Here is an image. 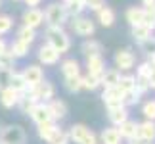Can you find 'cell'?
I'll return each instance as SVG.
<instances>
[{
	"label": "cell",
	"mask_w": 155,
	"mask_h": 144,
	"mask_svg": "<svg viewBox=\"0 0 155 144\" xmlns=\"http://www.w3.org/2000/svg\"><path fill=\"white\" fill-rule=\"evenodd\" d=\"M142 48H144V52L150 56V54H155V37H151L150 40H146L144 44H140Z\"/></svg>",
	"instance_id": "obj_44"
},
{
	"label": "cell",
	"mask_w": 155,
	"mask_h": 144,
	"mask_svg": "<svg viewBox=\"0 0 155 144\" xmlns=\"http://www.w3.org/2000/svg\"><path fill=\"white\" fill-rule=\"evenodd\" d=\"M105 60L104 56H86V73L100 77L105 71Z\"/></svg>",
	"instance_id": "obj_16"
},
{
	"label": "cell",
	"mask_w": 155,
	"mask_h": 144,
	"mask_svg": "<svg viewBox=\"0 0 155 144\" xmlns=\"http://www.w3.org/2000/svg\"><path fill=\"white\" fill-rule=\"evenodd\" d=\"M59 131V125L56 121H50V123H42V125H37V136L40 140L44 142H50L54 139V135H56Z\"/></svg>",
	"instance_id": "obj_21"
},
{
	"label": "cell",
	"mask_w": 155,
	"mask_h": 144,
	"mask_svg": "<svg viewBox=\"0 0 155 144\" xmlns=\"http://www.w3.org/2000/svg\"><path fill=\"white\" fill-rule=\"evenodd\" d=\"M71 31H73L77 37L90 39L92 35L96 33V23L86 15H79V17H73V19H71Z\"/></svg>",
	"instance_id": "obj_6"
},
{
	"label": "cell",
	"mask_w": 155,
	"mask_h": 144,
	"mask_svg": "<svg viewBox=\"0 0 155 144\" xmlns=\"http://www.w3.org/2000/svg\"><path fill=\"white\" fill-rule=\"evenodd\" d=\"M150 73H151V65L147 62H142L136 67V77H140V79H150Z\"/></svg>",
	"instance_id": "obj_42"
},
{
	"label": "cell",
	"mask_w": 155,
	"mask_h": 144,
	"mask_svg": "<svg viewBox=\"0 0 155 144\" xmlns=\"http://www.w3.org/2000/svg\"><path fill=\"white\" fill-rule=\"evenodd\" d=\"M29 92H31V96L37 102H50L52 98H56V87H54L50 81H46V79L42 83H38L37 87L29 88Z\"/></svg>",
	"instance_id": "obj_8"
},
{
	"label": "cell",
	"mask_w": 155,
	"mask_h": 144,
	"mask_svg": "<svg viewBox=\"0 0 155 144\" xmlns=\"http://www.w3.org/2000/svg\"><path fill=\"white\" fill-rule=\"evenodd\" d=\"M117 88L123 94L134 91V88H136V77L132 73H121V79H119V83H117Z\"/></svg>",
	"instance_id": "obj_30"
},
{
	"label": "cell",
	"mask_w": 155,
	"mask_h": 144,
	"mask_svg": "<svg viewBox=\"0 0 155 144\" xmlns=\"http://www.w3.org/2000/svg\"><path fill=\"white\" fill-rule=\"evenodd\" d=\"M10 77H12V71H8V69H0V91H4V88H10Z\"/></svg>",
	"instance_id": "obj_43"
},
{
	"label": "cell",
	"mask_w": 155,
	"mask_h": 144,
	"mask_svg": "<svg viewBox=\"0 0 155 144\" xmlns=\"http://www.w3.org/2000/svg\"><path fill=\"white\" fill-rule=\"evenodd\" d=\"M140 100H142V94H140V92L134 88V91H130V92H127V94H124V100H123V104L127 106V108H132V106H136V104H138Z\"/></svg>",
	"instance_id": "obj_37"
},
{
	"label": "cell",
	"mask_w": 155,
	"mask_h": 144,
	"mask_svg": "<svg viewBox=\"0 0 155 144\" xmlns=\"http://www.w3.org/2000/svg\"><path fill=\"white\" fill-rule=\"evenodd\" d=\"M128 117H130V113H128V108L124 104L107 108V119H109V123L113 125V127H119V125L124 123Z\"/></svg>",
	"instance_id": "obj_13"
},
{
	"label": "cell",
	"mask_w": 155,
	"mask_h": 144,
	"mask_svg": "<svg viewBox=\"0 0 155 144\" xmlns=\"http://www.w3.org/2000/svg\"><path fill=\"white\" fill-rule=\"evenodd\" d=\"M147 83H150V88H151V91H155V69H151V73H150V79H147Z\"/></svg>",
	"instance_id": "obj_46"
},
{
	"label": "cell",
	"mask_w": 155,
	"mask_h": 144,
	"mask_svg": "<svg viewBox=\"0 0 155 144\" xmlns=\"http://www.w3.org/2000/svg\"><path fill=\"white\" fill-rule=\"evenodd\" d=\"M138 139L144 142H155V121H142L138 123Z\"/></svg>",
	"instance_id": "obj_22"
},
{
	"label": "cell",
	"mask_w": 155,
	"mask_h": 144,
	"mask_svg": "<svg viewBox=\"0 0 155 144\" xmlns=\"http://www.w3.org/2000/svg\"><path fill=\"white\" fill-rule=\"evenodd\" d=\"M63 88H65L69 94L81 92V91H82V87H81V75H79V77H65V79H63Z\"/></svg>",
	"instance_id": "obj_34"
},
{
	"label": "cell",
	"mask_w": 155,
	"mask_h": 144,
	"mask_svg": "<svg viewBox=\"0 0 155 144\" xmlns=\"http://www.w3.org/2000/svg\"><path fill=\"white\" fill-rule=\"evenodd\" d=\"M15 39L21 40V43H27V44H33L35 39H37V29H31L27 25H21L15 33Z\"/></svg>",
	"instance_id": "obj_31"
},
{
	"label": "cell",
	"mask_w": 155,
	"mask_h": 144,
	"mask_svg": "<svg viewBox=\"0 0 155 144\" xmlns=\"http://www.w3.org/2000/svg\"><path fill=\"white\" fill-rule=\"evenodd\" d=\"M81 52L84 54V56H102V52H104V44L100 43V40L96 39H84L82 40V44H81Z\"/></svg>",
	"instance_id": "obj_20"
},
{
	"label": "cell",
	"mask_w": 155,
	"mask_h": 144,
	"mask_svg": "<svg viewBox=\"0 0 155 144\" xmlns=\"http://www.w3.org/2000/svg\"><path fill=\"white\" fill-rule=\"evenodd\" d=\"M124 19L128 21L130 27H136V25H142V19H144V8L140 6H130L124 12Z\"/></svg>",
	"instance_id": "obj_26"
},
{
	"label": "cell",
	"mask_w": 155,
	"mask_h": 144,
	"mask_svg": "<svg viewBox=\"0 0 155 144\" xmlns=\"http://www.w3.org/2000/svg\"><path fill=\"white\" fill-rule=\"evenodd\" d=\"M71 2H77V0H61V4H71Z\"/></svg>",
	"instance_id": "obj_49"
},
{
	"label": "cell",
	"mask_w": 155,
	"mask_h": 144,
	"mask_svg": "<svg viewBox=\"0 0 155 144\" xmlns=\"http://www.w3.org/2000/svg\"><path fill=\"white\" fill-rule=\"evenodd\" d=\"M6 48H8V43H6V40H4L2 37H0V52H4Z\"/></svg>",
	"instance_id": "obj_48"
},
{
	"label": "cell",
	"mask_w": 155,
	"mask_h": 144,
	"mask_svg": "<svg viewBox=\"0 0 155 144\" xmlns=\"http://www.w3.org/2000/svg\"><path fill=\"white\" fill-rule=\"evenodd\" d=\"M119 133H121V139L123 140H134V139H138V121H134V119H127L124 123L119 125Z\"/></svg>",
	"instance_id": "obj_15"
},
{
	"label": "cell",
	"mask_w": 155,
	"mask_h": 144,
	"mask_svg": "<svg viewBox=\"0 0 155 144\" xmlns=\"http://www.w3.org/2000/svg\"><path fill=\"white\" fill-rule=\"evenodd\" d=\"M121 133H119L117 127H113V125H109V127L102 129V133H100L98 136V142L100 144H121Z\"/></svg>",
	"instance_id": "obj_19"
},
{
	"label": "cell",
	"mask_w": 155,
	"mask_h": 144,
	"mask_svg": "<svg viewBox=\"0 0 155 144\" xmlns=\"http://www.w3.org/2000/svg\"><path fill=\"white\" fill-rule=\"evenodd\" d=\"M142 113L147 121H155V100H147L142 106Z\"/></svg>",
	"instance_id": "obj_38"
},
{
	"label": "cell",
	"mask_w": 155,
	"mask_h": 144,
	"mask_svg": "<svg viewBox=\"0 0 155 144\" xmlns=\"http://www.w3.org/2000/svg\"><path fill=\"white\" fill-rule=\"evenodd\" d=\"M142 25L147 27L150 31H155V12L153 10H144V19H142Z\"/></svg>",
	"instance_id": "obj_39"
},
{
	"label": "cell",
	"mask_w": 155,
	"mask_h": 144,
	"mask_svg": "<svg viewBox=\"0 0 155 144\" xmlns=\"http://www.w3.org/2000/svg\"><path fill=\"white\" fill-rule=\"evenodd\" d=\"M130 37L136 40V44H144L146 40H150L153 37V31H150L144 25H136V27H130Z\"/></svg>",
	"instance_id": "obj_28"
},
{
	"label": "cell",
	"mask_w": 155,
	"mask_h": 144,
	"mask_svg": "<svg viewBox=\"0 0 155 144\" xmlns=\"http://www.w3.org/2000/svg\"><path fill=\"white\" fill-rule=\"evenodd\" d=\"M48 144H69V135H67V131L59 127V131L54 135V139H52Z\"/></svg>",
	"instance_id": "obj_41"
},
{
	"label": "cell",
	"mask_w": 155,
	"mask_h": 144,
	"mask_svg": "<svg viewBox=\"0 0 155 144\" xmlns=\"http://www.w3.org/2000/svg\"><path fill=\"white\" fill-rule=\"evenodd\" d=\"M0 6H2V0H0Z\"/></svg>",
	"instance_id": "obj_50"
},
{
	"label": "cell",
	"mask_w": 155,
	"mask_h": 144,
	"mask_svg": "<svg viewBox=\"0 0 155 144\" xmlns=\"http://www.w3.org/2000/svg\"><path fill=\"white\" fill-rule=\"evenodd\" d=\"M113 63H115V69H119L121 73H130L136 67V52L130 46L121 48L113 56Z\"/></svg>",
	"instance_id": "obj_3"
},
{
	"label": "cell",
	"mask_w": 155,
	"mask_h": 144,
	"mask_svg": "<svg viewBox=\"0 0 155 144\" xmlns=\"http://www.w3.org/2000/svg\"><path fill=\"white\" fill-rule=\"evenodd\" d=\"M15 62L17 60L12 56V52L6 48L4 52H0V69H8V71H14L15 69Z\"/></svg>",
	"instance_id": "obj_33"
},
{
	"label": "cell",
	"mask_w": 155,
	"mask_h": 144,
	"mask_svg": "<svg viewBox=\"0 0 155 144\" xmlns=\"http://www.w3.org/2000/svg\"><path fill=\"white\" fill-rule=\"evenodd\" d=\"M44 39H46V44H50L54 50H58L59 54L69 52L71 46H73L69 33L63 29V25H46Z\"/></svg>",
	"instance_id": "obj_1"
},
{
	"label": "cell",
	"mask_w": 155,
	"mask_h": 144,
	"mask_svg": "<svg viewBox=\"0 0 155 144\" xmlns=\"http://www.w3.org/2000/svg\"><path fill=\"white\" fill-rule=\"evenodd\" d=\"M17 100H19V94L12 88H4L0 91V106L6 108V110H14L17 106Z\"/></svg>",
	"instance_id": "obj_25"
},
{
	"label": "cell",
	"mask_w": 155,
	"mask_h": 144,
	"mask_svg": "<svg viewBox=\"0 0 155 144\" xmlns=\"http://www.w3.org/2000/svg\"><path fill=\"white\" fill-rule=\"evenodd\" d=\"M119 79H121V71L115 67H105V71L100 75V87H104V88L117 87Z\"/></svg>",
	"instance_id": "obj_18"
},
{
	"label": "cell",
	"mask_w": 155,
	"mask_h": 144,
	"mask_svg": "<svg viewBox=\"0 0 155 144\" xmlns=\"http://www.w3.org/2000/svg\"><path fill=\"white\" fill-rule=\"evenodd\" d=\"M59 58L61 54L58 50H54L50 44H40L38 50H37V60H38V65H46V67H52V65H58L59 63Z\"/></svg>",
	"instance_id": "obj_7"
},
{
	"label": "cell",
	"mask_w": 155,
	"mask_h": 144,
	"mask_svg": "<svg viewBox=\"0 0 155 144\" xmlns=\"http://www.w3.org/2000/svg\"><path fill=\"white\" fill-rule=\"evenodd\" d=\"M35 104H37V100H35L33 98V96H31V92H23V94H19V100H17V110H19L21 113H23V115H29V111H31L33 110V106Z\"/></svg>",
	"instance_id": "obj_29"
},
{
	"label": "cell",
	"mask_w": 155,
	"mask_h": 144,
	"mask_svg": "<svg viewBox=\"0 0 155 144\" xmlns=\"http://www.w3.org/2000/svg\"><path fill=\"white\" fill-rule=\"evenodd\" d=\"M69 21L67 12H65V4L61 2H52L46 6L44 10V23L46 25H65Z\"/></svg>",
	"instance_id": "obj_4"
},
{
	"label": "cell",
	"mask_w": 155,
	"mask_h": 144,
	"mask_svg": "<svg viewBox=\"0 0 155 144\" xmlns=\"http://www.w3.org/2000/svg\"><path fill=\"white\" fill-rule=\"evenodd\" d=\"M29 117H31V121L35 125H42V123H50L52 121V115L48 111L46 102H37V104L33 106V110L29 111Z\"/></svg>",
	"instance_id": "obj_12"
},
{
	"label": "cell",
	"mask_w": 155,
	"mask_h": 144,
	"mask_svg": "<svg viewBox=\"0 0 155 144\" xmlns=\"http://www.w3.org/2000/svg\"><path fill=\"white\" fill-rule=\"evenodd\" d=\"M40 2H42V0H25V4L29 6V8H38Z\"/></svg>",
	"instance_id": "obj_47"
},
{
	"label": "cell",
	"mask_w": 155,
	"mask_h": 144,
	"mask_svg": "<svg viewBox=\"0 0 155 144\" xmlns=\"http://www.w3.org/2000/svg\"><path fill=\"white\" fill-rule=\"evenodd\" d=\"M124 100V94L119 91L117 87H111V88H104L102 92V102L105 104V108H111V106H119L123 104Z\"/></svg>",
	"instance_id": "obj_14"
},
{
	"label": "cell",
	"mask_w": 155,
	"mask_h": 144,
	"mask_svg": "<svg viewBox=\"0 0 155 144\" xmlns=\"http://www.w3.org/2000/svg\"><path fill=\"white\" fill-rule=\"evenodd\" d=\"M46 106H48V111L52 115V121H56V123L65 119L69 113V108L65 104V100H61V98H52L50 102H46Z\"/></svg>",
	"instance_id": "obj_11"
},
{
	"label": "cell",
	"mask_w": 155,
	"mask_h": 144,
	"mask_svg": "<svg viewBox=\"0 0 155 144\" xmlns=\"http://www.w3.org/2000/svg\"><path fill=\"white\" fill-rule=\"evenodd\" d=\"M21 21L31 29H38L40 25H44V12L40 8H27L21 15Z\"/></svg>",
	"instance_id": "obj_10"
},
{
	"label": "cell",
	"mask_w": 155,
	"mask_h": 144,
	"mask_svg": "<svg viewBox=\"0 0 155 144\" xmlns=\"http://www.w3.org/2000/svg\"><path fill=\"white\" fill-rule=\"evenodd\" d=\"M82 6H84V10H92V12H98V10H102L105 4V0H81Z\"/></svg>",
	"instance_id": "obj_40"
},
{
	"label": "cell",
	"mask_w": 155,
	"mask_h": 144,
	"mask_svg": "<svg viewBox=\"0 0 155 144\" xmlns=\"http://www.w3.org/2000/svg\"><path fill=\"white\" fill-rule=\"evenodd\" d=\"M14 29V19L12 15H6V14H0V37L6 33H10Z\"/></svg>",
	"instance_id": "obj_36"
},
{
	"label": "cell",
	"mask_w": 155,
	"mask_h": 144,
	"mask_svg": "<svg viewBox=\"0 0 155 144\" xmlns=\"http://www.w3.org/2000/svg\"><path fill=\"white\" fill-rule=\"evenodd\" d=\"M27 135L21 125H6L0 129V144H25Z\"/></svg>",
	"instance_id": "obj_5"
},
{
	"label": "cell",
	"mask_w": 155,
	"mask_h": 144,
	"mask_svg": "<svg viewBox=\"0 0 155 144\" xmlns=\"http://www.w3.org/2000/svg\"><path fill=\"white\" fill-rule=\"evenodd\" d=\"M59 71H61L63 79L65 77H79L81 75V63L75 58H65L59 63Z\"/></svg>",
	"instance_id": "obj_17"
},
{
	"label": "cell",
	"mask_w": 155,
	"mask_h": 144,
	"mask_svg": "<svg viewBox=\"0 0 155 144\" xmlns=\"http://www.w3.org/2000/svg\"><path fill=\"white\" fill-rule=\"evenodd\" d=\"M8 50L12 52V56H14L15 60H21V58H27V56H29V52H31V44L21 43V40L14 39V40L8 44Z\"/></svg>",
	"instance_id": "obj_23"
},
{
	"label": "cell",
	"mask_w": 155,
	"mask_h": 144,
	"mask_svg": "<svg viewBox=\"0 0 155 144\" xmlns=\"http://www.w3.org/2000/svg\"><path fill=\"white\" fill-rule=\"evenodd\" d=\"M67 135L73 144H98V135L84 123H73L67 129Z\"/></svg>",
	"instance_id": "obj_2"
},
{
	"label": "cell",
	"mask_w": 155,
	"mask_h": 144,
	"mask_svg": "<svg viewBox=\"0 0 155 144\" xmlns=\"http://www.w3.org/2000/svg\"><path fill=\"white\" fill-rule=\"evenodd\" d=\"M21 75H23V79H25V83H27L29 88L37 87L38 83L44 81V69H42V65H38V63H29V65H25L23 71H21Z\"/></svg>",
	"instance_id": "obj_9"
},
{
	"label": "cell",
	"mask_w": 155,
	"mask_h": 144,
	"mask_svg": "<svg viewBox=\"0 0 155 144\" xmlns=\"http://www.w3.org/2000/svg\"><path fill=\"white\" fill-rule=\"evenodd\" d=\"M81 87H82V91H96V88H100V77L96 75H90V73H86V75H81Z\"/></svg>",
	"instance_id": "obj_32"
},
{
	"label": "cell",
	"mask_w": 155,
	"mask_h": 144,
	"mask_svg": "<svg viewBox=\"0 0 155 144\" xmlns=\"http://www.w3.org/2000/svg\"><path fill=\"white\" fill-rule=\"evenodd\" d=\"M142 8H144V10H153V12H155V0H142Z\"/></svg>",
	"instance_id": "obj_45"
},
{
	"label": "cell",
	"mask_w": 155,
	"mask_h": 144,
	"mask_svg": "<svg viewBox=\"0 0 155 144\" xmlns=\"http://www.w3.org/2000/svg\"><path fill=\"white\" fill-rule=\"evenodd\" d=\"M96 17H98V21H100L102 27H113V25H115V19H117L115 10L109 8V6H104L102 10H98Z\"/></svg>",
	"instance_id": "obj_24"
},
{
	"label": "cell",
	"mask_w": 155,
	"mask_h": 144,
	"mask_svg": "<svg viewBox=\"0 0 155 144\" xmlns=\"http://www.w3.org/2000/svg\"><path fill=\"white\" fill-rule=\"evenodd\" d=\"M65 12H67V17H69V19H73V17L82 15V12H84V6H82L81 0H77V2L65 4Z\"/></svg>",
	"instance_id": "obj_35"
},
{
	"label": "cell",
	"mask_w": 155,
	"mask_h": 144,
	"mask_svg": "<svg viewBox=\"0 0 155 144\" xmlns=\"http://www.w3.org/2000/svg\"><path fill=\"white\" fill-rule=\"evenodd\" d=\"M10 88H12V91H15L17 94H23V92H27V91H29L27 83H25V79H23V75H21V71H17V69L12 71V77H10Z\"/></svg>",
	"instance_id": "obj_27"
}]
</instances>
